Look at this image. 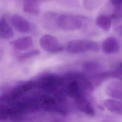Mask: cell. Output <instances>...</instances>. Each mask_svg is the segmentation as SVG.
Masks as SVG:
<instances>
[{"label":"cell","instance_id":"19","mask_svg":"<svg viewBox=\"0 0 122 122\" xmlns=\"http://www.w3.org/2000/svg\"><path fill=\"white\" fill-rule=\"evenodd\" d=\"M83 66L86 70L92 73L98 72L102 68L99 63L94 61H86L83 64Z\"/></svg>","mask_w":122,"mask_h":122},{"label":"cell","instance_id":"20","mask_svg":"<svg viewBox=\"0 0 122 122\" xmlns=\"http://www.w3.org/2000/svg\"><path fill=\"white\" fill-rule=\"evenodd\" d=\"M99 0H84V6L85 8L89 10L95 8L98 4Z\"/></svg>","mask_w":122,"mask_h":122},{"label":"cell","instance_id":"17","mask_svg":"<svg viewBox=\"0 0 122 122\" xmlns=\"http://www.w3.org/2000/svg\"><path fill=\"white\" fill-rule=\"evenodd\" d=\"M112 23L116 30H122V11H115L110 16Z\"/></svg>","mask_w":122,"mask_h":122},{"label":"cell","instance_id":"5","mask_svg":"<svg viewBox=\"0 0 122 122\" xmlns=\"http://www.w3.org/2000/svg\"><path fill=\"white\" fill-rule=\"evenodd\" d=\"M40 44L44 50L49 52H57L63 49L57 39L50 34L42 36L40 40Z\"/></svg>","mask_w":122,"mask_h":122},{"label":"cell","instance_id":"2","mask_svg":"<svg viewBox=\"0 0 122 122\" xmlns=\"http://www.w3.org/2000/svg\"><path fill=\"white\" fill-rule=\"evenodd\" d=\"M64 82V80L62 77L57 75L48 74L41 78L35 84L44 92L52 93L59 90Z\"/></svg>","mask_w":122,"mask_h":122},{"label":"cell","instance_id":"6","mask_svg":"<svg viewBox=\"0 0 122 122\" xmlns=\"http://www.w3.org/2000/svg\"><path fill=\"white\" fill-rule=\"evenodd\" d=\"M10 23L17 31L21 33L28 32L30 28L29 22L22 17L17 14H14L11 16Z\"/></svg>","mask_w":122,"mask_h":122},{"label":"cell","instance_id":"18","mask_svg":"<svg viewBox=\"0 0 122 122\" xmlns=\"http://www.w3.org/2000/svg\"><path fill=\"white\" fill-rule=\"evenodd\" d=\"M40 53V51L39 50L33 49L20 54L17 57V60L19 62H24L38 56Z\"/></svg>","mask_w":122,"mask_h":122},{"label":"cell","instance_id":"8","mask_svg":"<svg viewBox=\"0 0 122 122\" xmlns=\"http://www.w3.org/2000/svg\"><path fill=\"white\" fill-rule=\"evenodd\" d=\"M102 49L106 53H116L120 50V44L116 39L110 37L106 38L102 42Z\"/></svg>","mask_w":122,"mask_h":122},{"label":"cell","instance_id":"26","mask_svg":"<svg viewBox=\"0 0 122 122\" xmlns=\"http://www.w3.org/2000/svg\"><path fill=\"white\" fill-rule=\"evenodd\" d=\"M102 122H116L113 121H111V120H106V121H103Z\"/></svg>","mask_w":122,"mask_h":122},{"label":"cell","instance_id":"16","mask_svg":"<svg viewBox=\"0 0 122 122\" xmlns=\"http://www.w3.org/2000/svg\"><path fill=\"white\" fill-rule=\"evenodd\" d=\"M58 16L52 12H46L43 15V23L44 26L49 29H52L54 26H57V20Z\"/></svg>","mask_w":122,"mask_h":122},{"label":"cell","instance_id":"27","mask_svg":"<svg viewBox=\"0 0 122 122\" xmlns=\"http://www.w3.org/2000/svg\"><path fill=\"white\" fill-rule=\"evenodd\" d=\"M119 67H120V68L121 69H122V62L120 64Z\"/></svg>","mask_w":122,"mask_h":122},{"label":"cell","instance_id":"4","mask_svg":"<svg viewBox=\"0 0 122 122\" xmlns=\"http://www.w3.org/2000/svg\"><path fill=\"white\" fill-rule=\"evenodd\" d=\"M82 20L79 17L71 14H62L59 16L57 20V27L66 31H73L80 29Z\"/></svg>","mask_w":122,"mask_h":122},{"label":"cell","instance_id":"1","mask_svg":"<svg viewBox=\"0 0 122 122\" xmlns=\"http://www.w3.org/2000/svg\"><path fill=\"white\" fill-rule=\"evenodd\" d=\"M36 85L32 81H23L8 90L0 96V101L3 102H11L22 96Z\"/></svg>","mask_w":122,"mask_h":122},{"label":"cell","instance_id":"3","mask_svg":"<svg viewBox=\"0 0 122 122\" xmlns=\"http://www.w3.org/2000/svg\"><path fill=\"white\" fill-rule=\"evenodd\" d=\"M67 50L71 53H80L87 51H98L100 49L98 43L94 41L87 40H74L67 44Z\"/></svg>","mask_w":122,"mask_h":122},{"label":"cell","instance_id":"21","mask_svg":"<svg viewBox=\"0 0 122 122\" xmlns=\"http://www.w3.org/2000/svg\"><path fill=\"white\" fill-rule=\"evenodd\" d=\"M116 11H122V0H110Z\"/></svg>","mask_w":122,"mask_h":122},{"label":"cell","instance_id":"12","mask_svg":"<svg viewBox=\"0 0 122 122\" xmlns=\"http://www.w3.org/2000/svg\"><path fill=\"white\" fill-rule=\"evenodd\" d=\"M14 36V32L11 27L5 18L0 19V36L3 39H10Z\"/></svg>","mask_w":122,"mask_h":122},{"label":"cell","instance_id":"10","mask_svg":"<svg viewBox=\"0 0 122 122\" xmlns=\"http://www.w3.org/2000/svg\"><path fill=\"white\" fill-rule=\"evenodd\" d=\"M11 44L15 49L24 51L32 46L33 41L31 37L25 36L14 40L11 41Z\"/></svg>","mask_w":122,"mask_h":122},{"label":"cell","instance_id":"24","mask_svg":"<svg viewBox=\"0 0 122 122\" xmlns=\"http://www.w3.org/2000/svg\"><path fill=\"white\" fill-rule=\"evenodd\" d=\"M51 122H63L62 121H61V120H57V119H55L54 120H53Z\"/></svg>","mask_w":122,"mask_h":122},{"label":"cell","instance_id":"28","mask_svg":"<svg viewBox=\"0 0 122 122\" xmlns=\"http://www.w3.org/2000/svg\"></svg>","mask_w":122,"mask_h":122},{"label":"cell","instance_id":"7","mask_svg":"<svg viewBox=\"0 0 122 122\" xmlns=\"http://www.w3.org/2000/svg\"><path fill=\"white\" fill-rule=\"evenodd\" d=\"M77 108L87 115L93 116L95 115V110L90 102L83 95L74 99Z\"/></svg>","mask_w":122,"mask_h":122},{"label":"cell","instance_id":"23","mask_svg":"<svg viewBox=\"0 0 122 122\" xmlns=\"http://www.w3.org/2000/svg\"><path fill=\"white\" fill-rule=\"evenodd\" d=\"M3 57V51L2 48L0 46V62L1 61Z\"/></svg>","mask_w":122,"mask_h":122},{"label":"cell","instance_id":"22","mask_svg":"<svg viewBox=\"0 0 122 122\" xmlns=\"http://www.w3.org/2000/svg\"><path fill=\"white\" fill-rule=\"evenodd\" d=\"M112 77L115 78L122 81V71L120 70L112 71Z\"/></svg>","mask_w":122,"mask_h":122},{"label":"cell","instance_id":"14","mask_svg":"<svg viewBox=\"0 0 122 122\" xmlns=\"http://www.w3.org/2000/svg\"><path fill=\"white\" fill-rule=\"evenodd\" d=\"M96 24L102 30L108 31L110 29L112 22L110 17L104 15H99L96 19Z\"/></svg>","mask_w":122,"mask_h":122},{"label":"cell","instance_id":"9","mask_svg":"<svg viewBox=\"0 0 122 122\" xmlns=\"http://www.w3.org/2000/svg\"><path fill=\"white\" fill-rule=\"evenodd\" d=\"M66 92L67 95L74 99L84 95L80 84L75 80L70 81L67 86Z\"/></svg>","mask_w":122,"mask_h":122},{"label":"cell","instance_id":"11","mask_svg":"<svg viewBox=\"0 0 122 122\" xmlns=\"http://www.w3.org/2000/svg\"><path fill=\"white\" fill-rule=\"evenodd\" d=\"M106 93L112 98L122 100V87L117 83H109L106 88Z\"/></svg>","mask_w":122,"mask_h":122},{"label":"cell","instance_id":"13","mask_svg":"<svg viewBox=\"0 0 122 122\" xmlns=\"http://www.w3.org/2000/svg\"><path fill=\"white\" fill-rule=\"evenodd\" d=\"M104 105L110 112L122 115V102L114 99H107L104 101Z\"/></svg>","mask_w":122,"mask_h":122},{"label":"cell","instance_id":"25","mask_svg":"<svg viewBox=\"0 0 122 122\" xmlns=\"http://www.w3.org/2000/svg\"><path fill=\"white\" fill-rule=\"evenodd\" d=\"M32 0V1H34L35 2H37L38 3L40 2H41V1H44L45 0Z\"/></svg>","mask_w":122,"mask_h":122},{"label":"cell","instance_id":"15","mask_svg":"<svg viewBox=\"0 0 122 122\" xmlns=\"http://www.w3.org/2000/svg\"><path fill=\"white\" fill-rule=\"evenodd\" d=\"M23 10L32 14H38L40 12L39 3L30 0H23Z\"/></svg>","mask_w":122,"mask_h":122}]
</instances>
